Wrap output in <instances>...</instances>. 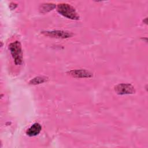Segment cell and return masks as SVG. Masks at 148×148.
<instances>
[{
  "label": "cell",
  "mask_w": 148,
  "mask_h": 148,
  "mask_svg": "<svg viewBox=\"0 0 148 148\" xmlns=\"http://www.w3.org/2000/svg\"><path fill=\"white\" fill-rule=\"evenodd\" d=\"M57 10L59 14L68 18L73 20H78L80 18L75 9L69 4L59 3L57 7Z\"/></svg>",
  "instance_id": "6da1fadb"
},
{
  "label": "cell",
  "mask_w": 148,
  "mask_h": 148,
  "mask_svg": "<svg viewBox=\"0 0 148 148\" xmlns=\"http://www.w3.org/2000/svg\"><path fill=\"white\" fill-rule=\"evenodd\" d=\"M9 49L16 65H20L23 63V51L21 43L16 40L12 42L9 45Z\"/></svg>",
  "instance_id": "7a4b0ae2"
},
{
  "label": "cell",
  "mask_w": 148,
  "mask_h": 148,
  "mask_svg": "<svg viewBox=\"0 0 148 148\" xmlns=\"http://www.w3.org/2000/svg\"><path fill=\"white\" fill-rule=\"evenodd\" d=\"M41 32L42 34L46 36L58 39H67L71 38L73 36V34L72 32L62 30L46 31H42Z\"/></svg>",
  "instance_id": "3957f363"
},
{
  "label": "cell",
  "mask_w": 148,
  "mask_h": 148,
  "mask_svg": "<svg viewBox=\"0 0 148 148\" xmlns=\"http://www.w3.org/2000/svg\"><path fill=\"white\" fill-rule=\"evenodd\" d=\"M114 91L119 95L133 94L135 92V90L134 86L129 83L117 84L114 87Z\"/></svg>",
  "instance_id": "277c9868"
},
{
  "label": "cell",
  "mask_w": 148,
  "mask_h": 148,
  "mask_svg": "<svg viewBox=\"0 0 148 148\" xmlns=\"http://www.w3.org/2000/svg\"><path fill=\"white\" fill-rule=\"evenodd\" d=\"M69 75L76 78H90L93 76V74L85 69L71 70L67 72Z\"/></svg>",
  "instance_id": "5b68a950"
},
{
  "label": "cell",
  "mask_w": 148,
  "mask_h": 148,
  "mask_svg": "<svg viewBox=\"0 0 148 148\" xmlns=\"http://www.w3.org/2000/svg\"><path fill=\"white\" fill-rule=\"evenodd\" d=\"M42 127L40 124L35 123L33 124L26 131V134L29 136H35L38 135L41 131Z\"/></svg>",
  "instance_id": "8992f818"
},
{
  "label": "cell",
  "mask_w": 148,
  "mask_h": 148,
  "mask_svg": "<svg viewBox=\"0 0 148 148\" xmlns=\"http://www.w3.org/2000/svg\"><path fill=\"white\" fill-rule=\"evenodd\" d=\"M56 7V5L54 3H47L41 5L39 7V11L40 13H45L53 10Z\"/></svg>",
  "instance_id": "52a82bcc"
},
{
  "label": "cell",
  "mask_w": 148,
  "mask_h": 148,
  "mask_svg": "<svg viewBox=\"0 0 148 148\" xmlns=\"http://www.w3.org/2000/svg\"><path fill=\"white\" fill-rule=\"evenodd\" d=\"M48 80H49L48 77L46 76H37L31 79L29 81V83L32 85H36V84H39L45 83L47 82Z\"/></svg>",
  "instance_id": "ba28073f"
},
{
  "label": "cell",
  "mask_w": 148,
  "mask_h": 148,
  "mask_svg": "<svg viewBox=\"0 0 148 148\" xmlns=\"http://www.w3.org/2000/svg\"><path fill=\"white\" fill-rule=\"evenodd\" d=\"M9 7L11 10H13L17 7V5L14 3H10V4L9 5Z\"/></svg>",
  "instance_id": "9c48e42d"
}]
</instances>
